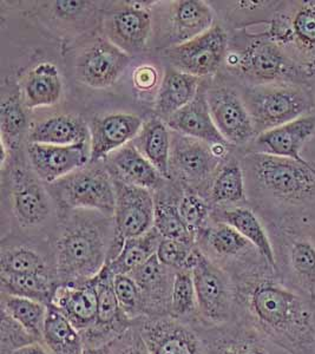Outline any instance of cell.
Returning a JSON list of instances; mask_svg holds the SVG:
<instances>
[{
  "label": "cell",
  "instance_id": "46",
  "mask_svg": "<svg viewBox=\"0 0 315 354\" xmlns=\"http://www.w3.org/2000/svg\"><path fill=\"white\" fill-rule=\"evenodd\" d=\"M195 242L178 240V239H162L158 245V260L171 270H178L187 268L190 255L195 250Z\"/></svg>",
  "mask_w": 315,
  "mask_h": 354
},
{
  "label": "cell",
  "instance_id": "51",
  "mask_svg": "<svg viewBox=\"0 0 315 354\" xmlns=\"http://www.w3.org/2000/svg\"><path fill=\"white\" fill-rule=\"evenodd\" d=\"M11 354H52L43 342H35Z\"/></svg>",
  "mask_w": 315,
  "mask_h": 354
},
{
  "label": "cell",
  "instance_id": "32",
  "mask_svg": "<svg viewBox=\"0 0 315 354\" xmlns=\"http://www.w3.org/2000/svg\"><path fill=\"white\" fill-rule=\"evenodd\" d=\"M214 221L225 222L251 242L275 268L274 252L269 234L259 214L247 205L226 207L214 215Z\"/></svg>",
  "mask_w": 315,
  "mask_h": 354
},
{
  "label": "cell",
  "instance_id": "14",
  "mask_svg": "<svg viewBox=\"0 0 315 354\" xmlns=\"http://www.w3.org/2000/svg\"><path fill=\"white\" fill-rule=\"evenodd\" d=\"M206 354H291L242 319L213 327H195Z\"/></svg>",
  "mask_w": 315,
  "mask_h": 354
},
{
  "label": "cell",
  "instance_id": "22",
  "mask_svg": "<svg viewBox=\"0 0 315 354\" xmlns=\"http://www.w3.org/2000/svg\"><path fill=\"white\" fill-rule=\"evenodd\" d=\"M143 121L133 113H110L93 118L90 128V163L106 160L137 136Z\"/></svg>",
  "mask_w": 315,
  "mask_h": 354
},
{
  "label": "cell",
  "instance_id": "38",
  "mask_svg": "<svg viewBox=\"0 0 315 354\" xmlns=\"http://www.w3.org/2000/svg\"><path fill=\"white\" fill-rule=\"evenodd\" d=\"M210 198L218 205H242L247 198V187L241 162L231 157L223 163L210 188Z\"/></svg>",
  "mask_w": 315,
  "mask_h": 354
},
{
  "label": "cell",
  "instance_id": "28",
  "mask_svg": "<svg viewBox=\"0 0 315 354\" xmlns=\"http://www.w3.org/2000/svg\"><path fill=\"white\" fill-rule=\"evenodd\" d=\"M108 170L115 178L140 188L158 189L164 177L143 156L133 142L116 150L108 158Z\"/></svg>",
  "mask_w": 315,
  "mask_h": 354
},
{
  "label": "cell",
  "instance_id": "24",
  "mask_svg": "<svg viewBox=\"0 0 315 354\" xmlns=\"http://www.w3.org/2000/svg\"><path fill=\"white\" fill-rule=\"evenodd\" d=\"M130 4L110 15L104 24L108 41L128 55L146 48L153 28L149 11L142 5Z\"/></svg>",
  "mask_w": 315,
  "mask_h": 354
},
{
  "label": "cell",
  "instance_id": "43",
  "mask_svg": "<svg viewBox=\"0 0 315 354\" xmlns=\"http://www.w3.org/2000/svg\"><path fill=\"white\" fill-rule=\"evenodd\" d=\"M113 288L122 310L126 313V317L131 322L144 315L141 290L130 275H124V274L115 275Z\"/></svg>",
  "mask_w": 315,
  "mask_h": 354
},
{
  "label": "cell",
  "instance_id": "29",
  "mask_svg": "<svg viewBox=\"0 0 315 354\" xmlns=\"http://www.w3.org/2000/svg\"><path fill=\"white\" fill-rule=\"evenodd\" d=\"M0 274H45L57 278L52 250L26 242H3ZM58 279V278H57Z\"/></svg>",
  "mask_w": 315,
  "mask_h": 354
},
{
  "label": "cell",
  "instance_id": "13",
  "mask_svg": "<svg viewBox=\"0 0 315 354\" xmlns=\"http://www.w3.org/2000/svg\"><path fill=\"white\" fill-rule=\"evenodd\" d=\"M171 68L191 76H211L226 62L228 35L221 25L214 24L207 32L183 44L164 48Z\"/></svg>",
  "mask_w": 315,
  "mask_h": 354
},
{
  "label": "cell",
  "instance_id": "19",
  "mask_svg": "<svg viewBox=\"0 0 315 354\" xmlns=\"http://www.w3.org/2000/svg\"><path fill=\"white\" fill-rule=\"evenodd\" d=\"M28 156L36 176L51 185L89 165L90 143L76 145L28 143Z\"/></svg>",
  "mask_w": 315,
  "mask_h": 354
},
{
  "label": "cell",
  "instance_id": "26",
  "mask_svg": "<svg viewBox=\"0 0 315 354\" xmlns=\"http://www.w3.org/2000/svg\"><path fill=\"white\" fill-rule=\"evenodd\" d=\"M79 332L93 326L97 319V292L93 279L82 285H59L51 304Z\"/></svg>",
  "mask_w": 315,
  "mask_h": 354
},
{
  "label": "cell",
  "instance_id": "33",
  "mask_svg": "<svg viewBox=\"0 0 315 354\" xmlns=\"http://www.w3.org/2000/svg\"><path fill=\"white\" fill-rule=\"evenodd\" d=\"M23 90L26 109L35 110L59 103L63 93L59 68L50 62L39 63L30 70Z\"/></svg>",
  "mask_w": 315,
  "mask_h": 354
},
{
  "label": "cell",
  "instance_id": "27",
  "mask_svg": "<svg viewBox=\"0 0 315 354\" xmlns=\"http://www.w3.org/2000/svg\"><path fill=\"white\" fill-rule=\"evenodd\" d=\"M214 26V12L201 0L175 1L170 8L166 37L169 46L183 44Z\"/></svg>",
  "mask_w": 315,
  "mask_h": 354
},
{
  "label": "cell",
  "instance_id": "23",
  "mask_svg": "<svg viewBox=\"0 0 315 354\" xmlns=\"http://www.w3.org/2000/svg\"><path fill=\"white\" fill-rule=\"evenodd\" d=\"M175 273L176 270L163 265L155 254L144 265L129 274L141 290L143 317H170Z\"/></svg>",
  "mask_w": 315,
  "mask_h": 354
},
{
  "label": "cell",
  "instance_id": "34",
  "mask_svg": "<svg viewBox=\"0 0 315 354\" xmlns=\"http://www.w3.org/2000/svg\"><path fill=\"white\" fill-rule=\"evenodd\" d=\"M138 151L154 165L164 178H170L169 161L171 130L160 117L143 122L141 130L133 141Z\"/></svg>",
  "mask_w": 315,
  "mask_h": 354
},
{
  "label": "cell",
  "instance_id": "49",
  "mask_svg": "<svg viewBox=\"0 0 315 354\" xmlns=\"http://www.w3.org/2000/svg\"><path fill=\"white\" fill-rule=\"evenodd\" d=\"M89 8V3L85 1H57L53 5L55 12L59 17H73Z\"/></svg>",
  "mask_w": 315,
  "mask_h": 354
},
{
  "label": "cell",
  "instance_id": "53",
  "mask_svg": "<svg viewBox=\"0 0 315 354\" xmlns=\"http://www.w3.org/2000/svg\"><path fill=\"white\" fill-rule=\"evenodd\" d=\"M314 97H315V85H314Z\"/></svg>",
  "mask_w": 315,
  "mask_h": 354
},
{
  "label": "cell",
  "instance_id": "47",
  "mask_svg": "<svg viewBox=\"0 0 315 354\" xmlns=\"http://www.w3.org/2000/svg\"><path fill=\"white\" fill-rule=\"evenodd\" d=\"M110 350L111 354H150L141 334L133 325L110 344Z\"/></svg>",
  "mask_w": 315,
  "mask_h": 354
},
{
  "label": "cell",
  "instance_id": "11",
  "mask_svg": "<svg viewBox=\"0 0 315 354\" xmlns=\"http://www.w3.org/2000/svg\"><path fill=\"white\" fill-rule=\"evenodd\" d=\"M113 183L116 189V208L108 263L117 257L126 240L138 238L154 228L155 198L151 190L129 185L115 177Z\"/></svg>",
  "mask_w": 315,
  "mask_h": 354
},
{
  "label": "cell",
  "instance_id": "1",
  "mask_svg": "<svg viewBox=\"0 0 315 354\" xmlns=\"http://www.w3.org/2000/svg\"><path fill=\"white\" fill-rule=\"evenodd\" d=\"M238 319L291 354H315V300L285 286L267 266L233 280Z\"/></svg>",
  "mask_w": 315,
  "mask_h": 354
},
{
  "label": "cell",
  "instance_id": "8",
  "mask_svg": "<svg viewBox=\"0 0 315 354\" xmlns=\"http://www.w3.org/2000/svg\"><path fill=\"white\" fill-rule=\"evenodd\" d=\"M266 35L311 80L315 78V0L280 1Z\"/></svg>",
  "mask_w": 315,
  "mask_h": 354
},
{
  "label": "cell",
  "instance_id": "18",
  "mask_svg": "<svg viewBox=\"0 0 315 354\" xmlns=\"http://www.w3.org/2000/svg\"><path fill=\"white\" fill-rule=\"evenodd\" d=\"M35 175L24 167H16L12 171V213L21 230L41 228L51 215L48 192Z\"/></svg>",
  "mask_w": 315,
  "mask_h": 354
},
{
  "label": "cell",
  "instance_id": "15",
  "mask_svg": "<svg viewBox=\"0 0 315 354\" xmlns=\"http://www.w3.org/2000/svg\"><path fill=\"white\" fill-rule=\"evenodd\" d=\"M207 101L216 128L229 145L248 147L254 141L256 131L240 91L218 85L207 90Z\"/></svg>",
  "mask_w": 315,
  "mask_h": 354
},
{
  "label": "cell",
  "instance_id": "21",
  "mask_svg": "<svg viewBox=\"0 0 315 354\" xmlns=\"http://www.w3.org/2000/svg\"><path fill=\"white\" fill-rule=\"evenodd\" d=\"M315 135V113L300 117L287 124L267 130L255 137L247 153H266L303 161L305 145Z\"/></svg>",
  "mask_w": 315,
  "mask_h": 354
},
{
  "label": "cell",
  "instance_id": "10",
  "mask_svg": "<svg viewBox=\"0 0 315 354\" xmlns=\"http://www.w3.org/2000/svg\"><path fill=\"white\" fill-rule=\"evenodd\" d=\"M195 241L198 248L226 270L233 280L271 266L251 242L225 222L214 221L207 225Z\"/></svg>",
  "mask_w": 315,
  "mask_h": 354
},
{
  "label": "cell",
  "instance_id": "9",
  "mask_svg": "<svg viewBox=\"0 0 315 354\" xmlns=\"http://www.w3.org/2000/svg\"><path fill=\"white\" fill-rule=\"evenodd\" d=\"M49 192L63 209H88L113 218L116 189L108 168L86 165L50 185Z\"/></svg>",
  "mask_w": 315,
  "mask_h": 354
},
{
  "label": "cell",
  "instance_id": "6",
  "mask_svg": "<svg viewBox=\"0 0 315 354\" xmlns=\"http://www.w3.org/2000/svg\"><path fill=\"white\" fill-rule=\"evenodd\" d=\"M226 63L245 85L273 83H311L314 78L303 70L275 44L266 32L248 36L242 48L228 53Z\"/></svg>",
  "mask_w": 315,
  "mask_h": 354
},
{
  "label": "cell",
  "instance_id": "45",
  "mask_svg": "<svg viewBox=\"0 0 315 354\" xmlns=\"http://www.w3.org/2000/svg\"><path fill=\"white\" fill-rule=\"evenodd\" d=\"M38 342L24 327L0 310V354H11L21 347Z\"/></svg>",
  "mask_w": 315,
  "mask_h": 354
},
{
  "label": "cell",
  "instance_id": "16",
  "mask_svg": "<svg viewBox=\"0 0 315 354\" xmlns=\"http://www.w3.org/2000/svg\"><path fill=\"white\" fill-rule=\"evenodd\" d=\"M133 326L141 334L150 354H206L194 326L171 317L141 318Z\"/></svg>",
  "mask_w": 315,
  "mask_h": 354
},
{
  "label": "cell",
  "instance_id": "36",
  "mask_svg": "<svg viewBox=\"0 0 315 354\" xmlns=\"http://www.w3.org/2000/svg\"><path fill=\"white\" fill-rule=\"evenodd\" d=\"M162 239L161 234L153 228L138 238L126 240L117 257L106 265L110 272L113 275H129L133 270H138L158 253Z\"/></svg>",
  "mask_w": 315,
  "mask_h": 354
},
{
  "label": "cell",
  "instance_id": "41",
  "mask_svg": "<svg viewBox=\"0 0 315 354\" xmlns=\"http://www.w3.org/2000/svg\"><path fill=\"white\" fill-rule=\"evenodd\" d=\"M24 102L17 95L4 97L0 105V133L1 142L8 149H16L21 145L28 129V117Z\"/></svg>",
  "mask_w": 315,
  "mask_h": 354
},
{
  "label": "cell",
  "instance_id": "39",
  "mask_svg": "<svg viewBox=\"0 0 315 354\" xmlns=\"http://www.w3.org/2000/svg\"><path fill=\"white\" fill-rule=\"evenodd\" d=\"M0 310L15 319L33 338L41 342L49 306L32 299L0 293Z\"/></svg>",
  "mask_w": 315,
  "mask_h": 354
},
{
  "label": "cell",
  "instance_id": "20",
  "mask_svg": "<svg viewBox=\"0 0 315 354\" xmlns=\"http://www.w3.org/2000/svg\"><path fill=\"white\" fill-rule=\"evenodd\" d=\"M130 59V55L104 39L78 57L76 71L81 82L90 88H110L124 73Z\"/></svg>",
  "mask_w": 315,
  "mask_h": 354
},
{
  "label": "cell",
  "instance_id": "44",
  "mask_svg": "<svg viewBox=\"0 0 315 354\" xmlns=\"http://www.w3.org/2000/svg\"><path fill=\"white\" fill-rule=\"evenodd\" d=\"M178 210L187 228L196 240L198 234L208 225L209 205L198 194L189 193L182 196L178 202Z\"/></svg>",
  "mask_w": 315,
  "mask_h": 354
},
{
  "label": "cell",
  "instance_id": "52",
  "mask_svg": "<svg viewBox=\"0 0 315 354\" xmlns=\"http://www.w3.org/2000/svg\"><path fill=\"white\" fill-rule=\"evenodd\" d=\"M82 354H111L110 345L101 347H85Z\"/></svg>",
  "mask_w": 315,
  "mask_h": 354
},
{
  "label": "cell",
  "instance_id": "30",
  "mask_svg": "<svg viewBox=\"0 0 315 354\" xmlns=\"http://www.w3.org/2000/svg\"><path fill=\"white\" fill-rule=\"evenodd\" d=\"M200 86L198 77L166 68L155 100V113L166 121L194 100Z\"/></svg>",
  "mask_w": 315,
  "mask_h": 354
},
{
  "label": "cell",
  "instance_id": "7",
  "mask_svg": "<svg viewBox=\"0 0 315 354\" xmlns=\"http://www.w3.org/2000/svg\"><path fill=\"white\" fill-rule=\"evenodd\" d=\"M187 268L193 274L198 297L196 326H220L236 320L238 297L231 275L211 261L198 245L190 255Z\"/></svg>",
  "mask_w": 315,
  "mask_h": 354
},
{
  "label": "cell",
  "instance_id": "50",
  "mask_svg": "<svg viewBox=\"0 0 315 354\" xmlns=\"http://www.w3.org/2000/svg\"><path fill=\"white\" fill-rule=\"evenodd\" d=\"M296 221L315 243V205L305 210Z\"/></svg>",
  "mask_w": 315,
  "mask_h": 354
},
{
  "label": "cell",
  "instance_id": "2",
  "mask_svg": "<svg viewBox=\"0 0 315 354\" xmlns=\"http://www.w3.org/2000/svg\"><path fill=\"white\" fill-rule=\"evenodd\" d=\"M241 165L262 221L298 218L315 205V162L246 153Z\"/></svg>",
  "mask_w": 315,
  "mask_h": 354
},
{
  "label": "cell",
  "instance_id": "12",
  "mask_svg": "<svg viewBox=\"0 0 315 354\" xmlns=\"http://www.w3.org/2000/svg\"><path fill=\"white\" fill-rule=\"evenodd\" d=\"M226 161L215 156L206 142L171 131L170 177H175L189 189L198 192L211 188L215 176Z\"/></svg>",
  "mask_w": 315,
  "mask_h": 354
},
{
  "label": "cell",
  "instance_id": "25",
  "mask_svg": "<svg viewBox=\"0 0 315 354\" xmlns=\"http://www.w3.org/2000/svg\"><path fill=\"white\" fill-rule=\"evenodd\" d=\"M164 122L171 131L193 137L208 145H229L220 133L211 118L207 101V90L202 85L189 104L178 110Z\"/></svg>",
  "mask_w": 315,
  "mask_h": 354
},
{
  "label": "cell",
  "instance_id": "40",
  "mask_svg": "<svg viewBox=\"0 0 315 354\" xmlns=\"http://www.w3.org/2000/svg\"><path fill=\"white\" fill-rule=\"evenodd\" d=\"M170 317L191 326L198 324V304L194 279L188 268L176 270L171 294Z\"/></svg>",
  "mask_w": 315,
  "mask_h": 354
},
{
  "label": "cell",
  "instance_id": "35",
  "mask_svg": "<svg viewBox=\"0 0 315 354\" xmlns=\"http://www.w3.org/2000/svg\"><path fill=\"white\" fill-rule=\"evenodd\" d=\"M61 283L45 274H0V293L32 299L49 306Z\"/></svg>",
  "mask_w": 315,
  "mask_h": 354
},
{
  "label": "cell",
  "instance_id": "17",
  "mask_svg": "<svg viewBox=\"0 0 315 354\" xmlns=\"http://www.w3.org/2000/svg\"><path fill=\"white\" fill-rule=\"evenodd\" d=\"M113 277L109 267L105 266L101 273L93 278L97 292V319L93 326L81 332L84 348L110 345L133 325L118 304Z\"/></svg>",
  "mask_w": 315,
  "mask_h": 354
},
{
  "label": "cell",
  "instance_id": "42",
  "mask_svg": "<svg viewBox=\"0 0 315 354\" xmlns=\"http://www.w3.org/2000/svg\"><path fill=\"white\" fill-rule=\"evenodd\" d=\"M154 228L162 238L195 242L180 215L178 203L166 198H155Z\"/></svg>",
  "mask_w": 315,
  "mask_h": 354
},
{
  "label": "cell",
  "instance_id": "3",
  "mask_svg": "<svg viewBox=\"0 0 315 354\" xmlns=\"http://www.w3.org/2000/svg\"><path fill=\"white\" fill-rule=\"evenodd\" d=\"M113 218L73 216L58 228L51 242L61 285H82L101 273L109 258Z\"/></svg>",
  "mask_w": 315,
  "mask_h": 354
},
{
  "label": "cell",
  "instance_id": "5",
  "mask_svg": "<svg viewBox=\"0 0 315 354\" xmlns=\"http://www.w3.org/2000/svg\"><path fill=\"white\" fill-rule=\"evenodd\" d=\"M314 85L315 81L243 85L240 93L251 115L256 136L315 113Z\"/></svg>",
  "mask_w": 315,
  "mask_h": 354
},
{
  "label": "cell",
  "instance_id": "4",
  "mask_svg": "<svg viewBox=\"0 0 315 354\" xmlns=\"http://www.w3.org/2000/svg\"><path fill=\"white\" fill-rule=\"evenodd\" d=\"M274 252L275 272L285 286L315 300V243L296 218L263 221Z\"/></svg>",
  "mask_w": 315,
  "mask_h": 354
},
{
  "label": "cell",
  "instance_id": "48",
  "mask_svg": "<svg viewBox=\"0 0 315 354\" xmlns=\"http://www.w3.org/2000/svg\"><path fill=\"white\" fill-rule=\"evenodd\" d=\"M133 81L135 88L141 91H149L158 84V68L153 65L144 64L135 68L133 75Z\"/></svg>",
  "mask_w": 315,
  "mask_h": 354
},
{
  "label": "cell",
  "instance_id": "37",
  "mask_svg": "<svg viewBox=\"0 0 315 354\" xmlns=\"http://www.w3.org/2000/svg\"><path fill=\"white\" fill-rule=\"evenodd\" d=\"M41 342L52 354H82L84 351L81 332L52 306L48 310Z\"/></svg>",
  "mask_w": 315,
  "mask_h": 354
},
{
  "label": "cell",
  "instance_id": "31",
  "mask_svg": "<svg viewBox=\"0 0 315 354\" xmlns=\"http://www.w3.org/2000/svg\"><path fill=\"white\" fill-rule=\"evenodd\" d=\"M28 143L50 145H76L90 143V128L76 115H57L33 127Z\"/></svg>",
  "mask_w": 315,
  "mask_h": 354
}]
</instances>
